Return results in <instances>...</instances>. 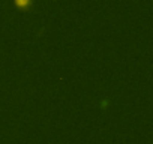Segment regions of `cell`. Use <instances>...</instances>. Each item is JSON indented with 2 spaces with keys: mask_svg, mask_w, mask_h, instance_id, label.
<instances>
[{
  "mask_svg": "<svg viewBox=\"0 0 153 144\" xmlns=\"http://www.w3.org/2000/svg\"><path fill=\"white\" fill-rule=\"evenodd\" d=\"M14 5L17 8H20V9H29V8L33 6V2L32 0H15Z\"/></svg>",
  "mask_w": 153,
  "mask_h": 144,
  "instance_id": "1",
  "label": "cell"
}]
</instances>
